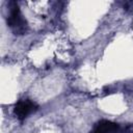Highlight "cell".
Instances as JSON below:
<instances>
[{"instance_id": "obj_2", "label": "cell", "mask_w": 133, "mask_h": 133, "mask_svg": "<svg viewBox=\"0 0 133 133\" xmlns=\"http://www.w3.org/2000/svg\"><path fill=\"white\" fill-rule=\"evenodd\" d=\"M37 109V106L34 102L26 99L19 101L15 106V114L18 119L23 121L25 119L29 114L34 112Z\"/></svg>"}, {"instance_id": "obj_1", "label": "cell", "mask_w": 133, "mask_h": 133, "mask_svg": "<svg viewBox=\"0 0 133 133\" xmlns=\"http://www.w3.org/2000/svg\"><path fill=\"white\" fill-rule=\"evenodd\" d=\"M8 16H7V25L12 30L15 34H24L27 32L28 25L27 21L24 19L19 5L17 2H10L8 5Z\"/></svg>"}, {"instance_id": "obj_3", "label": "cell", "mask_w": 133, "mask_h": 133, "mask_svg": "<svg viewBox=\"0 0 133 133\" xmlns=\"http://www.w3.org/2000/svg\"><path fill=\"white\" fill-rule=\"evenodd\" d=\"M119 127L117 124L110 121H100L96 124L90 133H117Z\"/></svg>"}]
</instances>
